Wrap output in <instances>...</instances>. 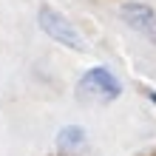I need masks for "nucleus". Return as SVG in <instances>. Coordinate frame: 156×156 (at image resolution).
I'll list each match as a JSON object with an SVG mask.
<instances>
[{
    "mask_svg": "<svg viewBox=\"0 0 156 156\" xmlns=\"http://www.w3.org/2000/svg\"><path fill=\"white\" fill-rule=\"evenodd\" d=\"M122 17L133 29H139L142 34H153L156 37V14L151 12V6L145 3H125L122 6Z\"/></svg>",
    "mask_w": 156,
    "mask_h": 156,
    "instance_id": "3",
    "label": "nucleus"
},
{
    "mask_svg": "<svg viewBox=\"0 0 156 156\" xmlns=\"http://www.w3.org/2000/svg\"><path fill=\"white\" fill-rule=\"evenodd\" d=\"M136 156H156V148H151V151H142V153H136Z\"/></svg>",
    "mask_w": 156,
    "mask_h": 156,
    "instance_id": "5",
    "label": "nucleus"
},
{
    "mask_svg": "<svg viewBox=\"0 0 156 156\" xmlns=\"http://www.w3.org/2000/svg\"><path fill=\"white\" fill-rule=\"evenodd\" d=\"M119 91H122L119 80H116L108 68H102V66L91 68L88 74L77 82V97H80V99H85V102H97V105L116 99V97H119Z\"/></svg>",
    "mask_w": 156,
    "mask_h": 156,
    "instance_id": "1",
    "label": "nucleus"
},
{
    "mask_svg": "<svg viewBox=\"0 0 156 156\" xmlns=\"http://www.w3.org/2000/svg\"><path fill=\"white\" fill-rule=\"evenodd\" d=\"M82 142H85V131H82V128H74V125L62 128V131H60V139H57V145H60L62 151H68V148H80Z\"/></svg>",
    "mask_w": 156,
    "mask_h": 156,
    "instance_id": "4",
    "label": "nucleus"
},
{
    "mask_svg": "<svg viewBox=\"0 0 156 156\" xmlns=\"http://www.w3.org/2000/svg\"><path fill=\"white\" fill-rule=\"evenodd\" d=\"M40 29L48 34L51 40H57L60 45H68V48H74V51H85L88 48L85 40L77 34V29L60 12H54L51 6H40Z\"/></svg>",
    "mask_w": 156,
    "mask_h": 156,
    "instance_id": "2",
    "label": "nucleus"
}]
</instances>
